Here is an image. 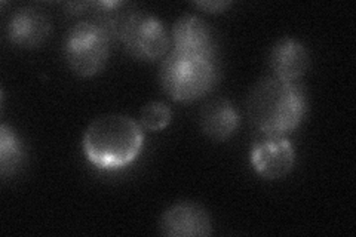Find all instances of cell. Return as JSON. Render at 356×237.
Segmentation results:
<instances>
[{
  "label": "cell",
  "mask_w": 356,
  "mask_h": 237,
  "mask_svg": "<svg viewBox=\"0 0 356 237\" xmlns=\"http://www.w3.org/2000/svg\"><path fill=\"white\" fill-rule=\"evenodd\" d=\"M248 115L266 137H285L306 116V98L296 82L280 77L263 79L248 97Z\"/></svg>",
  "instance_id": "cell-1"
},
{
  "label": "cell",
  "mask_w": 356,
  "mask_h": 237,
  "mask_svg": "<svg viewBox=\"0 0 356 237\" xmlns=\"http://www.w3.org/2000/svg\"><path fill=\"white\" fill-rule=\"evenodd\" d=\"M144 144L140 123L127 116L108 115L95 119L83 135L88 161L99 169H120L137 159Z\"/></svg>",
  "instance_id": "cell-2"
},
{
  "label": "cell",
  "mask_w": 356,
  "mask_h": 237,
  "mask_svg": "<svg viewBox=\"0 0 356 237\" xmlns=\"http://www.w3.org/2000/svg\"><path fill=\"white\" fill-rule=\"evenodd\" d=\"M214 79L213 63L202 56L172 51L161 67V82L165 92L180 103H188L205 95L213 86Z\"/></svg>",
  "instance_id": "cell-3"
},
{
  "label": "cell",
  "mask_w": 356,
  "mask_h": 237,
  "mask_svg": "<svg viewBox=\"0 0 356 237\" xmlns=\"http://www.w3.org/2000/svg\"><path fill=\"white\" fill-rule=\"evenodd\" d=\"M111 40L113 39L98 22L82 21L67 35L65 60L79 76H94L102 72L107 63Z\"/></svg>",
  "instance_id": "cell-4"
},
{
  "label": "cell",
  "mask_w": 356,
  "mask_h": 237,
  "mask_svg": "<svg viewBox=\"0 0 356 237\" xmlns=\"http://www.w3.org/2000/svg\"><path fill=\"white\" fill-rule=\"evenodd\" d=\"M116 39L140 60H158L166 54L170 39L162 21L131 8L118 30Z\"/></svg>",
  "instance_id": "cell-5"
},
{
  "label": "cell",
  "mask_w": 356,
  "mask_h": 237,
  "mask_svg": "<svg viewBox=\"0 0 356 237\" xmlns=\"http://www.w3.org/2000/svg\"><path fill=\"white\" fill-rule=\"evenodd\" d=\"M296 154L285 137H266L252 147L251 163L257 174L267 179L285 177L293 169Z\"/></svg>",
  "instance_id": "cell-6"
},
{
  "label": "cell",
  "mask_w": 356,
  "mask_h": 237,
  "mask_svg": "<svg viewBox=\"0 0 356 237\" xmlns=\"http://www.w3.org/2000/svg\"><path fill=\"white\" fill-rule=\"evenodd\" d=\"M161 231L171 237H205L213 233V225L202 206L183 202L165 211L161 218Z\"/></svg>",
  "instance_id": "cell-7"
},
{
  "label": "cell",
  "mask_w": 356,
  "mask_h": 237,
  "mask_svg": "<svg viewBox=\"0 0 356 237\" xmlns=\"http://www.w3.org/2000/svg\"><path fill=\"white\" fill-rule=\"evenodd\" d=\"M174 51L183 55L208 58L213 54V35L207 22L196 15H184L172 27Z\"/></svg>",
  "instance_id": "cell-8"
},
{
  "label": "cell",
  "mask_w": 356,
  "mask_h": 237,
  "mask_svg": "<svg viewBox=\"0 0 356 237\" xmlns=\"http://www.w3.org/2000/svg\"><path fill=\"white\" fill-rule=\"evenodd\" d=\"M51 22L39 9L24 8L10 17L8 36L15 44L24 48H35L49 36Z\"/></svg>",
  "instance_id": "cell-9"
},
{
  "label": "cell",
  "mask_w": 356,
  "mask_h": 237,
  "mask_svg": "<svg viewBox=\"0 0 356 237\" xmlns=\"http://www.w3.org/2000/svg\"><path fill=\"white\" fill-rule=\"evenodd\" d=\"M270 64L276 77L286 82H296L309 69V52L300 42L284 39L273 47Z\"/></svg>",
  "instance_id": "cell-10"
},
{
  "label": "cell",
  "mask_w": 356,
  "mask_h": 237,
  "mask_svg": "<svg viewBox=\"0 0 356 237\" xmlns=\"http://www.w3.org/2000/svg\"><path fill=\"white\" fill-rule=\"evenodd\" d=\"M200 125L208 137L217 141H225L239 128V115L230 101L216 98L202 108Z\"/></svg>",
  "instance_id": "cell-11"
},
{
  "label": "cell",
  "mask_w": 356,
  "mask_h": 237,
  "mask_svg": "<svg viewBox=\"0 0 356 237\" xmlns=\"http://www.w3.org/2000/svg\"><path fill=\"white\" fill-rule=\"evenodd\" d=\"M22 162V145L13 129L6 125L0 128V171L6 177L14 174Z\"/></svg>",
  "instance_id": "cell-12"
},
{
  "label": "cell",
  "mask_w": 356,
  "mask_h": 237,
  "mask_svg": "<svg viewBox=\"0 0 356 237\" xmlns=\"http://www.w3.org/2000/svg\"><path fill=\"white\" fill-rule=\"evenodd\" d=\"M172 117L171 108L161 103V101H153L141 110V126L149 131H161L170 125Z\"/></svg>",
  "instance_id": "cell-13"
},
{
  "label": "cell",
  "mask_w": 356,
  "mask_h": 237,
  "mask_svg": "<svg viewBox=\"0 0 356 237\" xmlns=\"http://www.w3.org/2000/svg\"><path fill=\"white\" fill-rule=\"evenodd\" d=\"M197 8L207 10V13H221L222 9H226L230 2H196Z\"/></svg>",
  "instance_id": "cell-14"
}]
</instances>
